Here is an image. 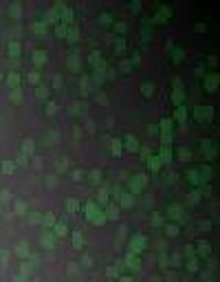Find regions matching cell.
I'll return each mask as SVG.
<instances>
[{"instance_id":"1","label":"cell","mask_w":220,"mask_h":282,"mask_svg":"<svg viewBox=\"0 0 220 282\" xmlns=\"http://www.w3.org/2000/svg\"><path fill=\"white\" fill-rule=\"evenodd\" d=\"M7 82H9V86H15V88H18V84H20V77L15 75V73H11V75L7 77Z\"/></svg>"},{"instance_id":"2","label":"cell","mask_w":220,"mask_h":282,"mask_svg":"<svg viewBox=\"0 0 220 282\" xmlns=\"http://www.w3.org/2000/svg\"><path fill=\"white\" fill-rule=\"evenodd\" d=\"M44 55H46L44 51H35V53H33V60H35V64H42V62H44Z\"/></svg>"},{"instance_id":"3","label":"cell","mask_w":220,"mask_h":282,"mask_svg":"<svg viewBox=\"0 0 220 282\" xmlns=\"http://www.w3.org/2000/svg\"><path fill=\"white\" fill-rule=\"evenodd\" d=\"M9 53H11V55H18V53H20V44L9 42Z\"/></svg>"},{"instance_id":"4","label":"cell","mask_w":220,"mask_h":282,"mask_svg":"<svg viewBox=\"0 0 220 282\" xmlns=\"http://www.w3.org/2000/svg\"><path fill=\"white\" fill-rule=\"evenodd\" d=\"M152 93H154V86H152V84H143V95L145 97H152Z\"/></svg>"},{"instance_id":"5","label":"cell","mask_w":220,"mask_h":282,"mask_svg":"<svg viewBox=\"0 0 220 282\" xmlns=\"http://www.w3.org/2000/svg\"><path fill=\"white\" fill-rule=\"evenodd\" d=\"M9 13L13 16V18H18V16H20V4H11V7H9Z\"/></svg>"},{"instance_id":"6","label":"cell","mask_w":220,"mask_h":282,"mask_svg":"<svg viewBox=\"0 0 220 282\" xmlns=\"http://www.w3.org/2000/svg\"><path fill=\"white\" fill-rule=\"evenodd\" d=\"M55 110H57L55 101H49V104H46V112H49V115H55Z\"/></svg>"},{"instance_id":"7","label":"cell","mask_w":220,"mask_h":282,"mask_svg":"<svg viewBox=\"0 0 220 282\" xmlns=\"http://www.w3.org/2000/svg\"><path fill=\"white\" fill-rule=\"evenodd\" d=\"M42 245H44V247H53L55 242H53V238H51V236H42Z\"/></svg>"},{"instance_id":"8","label":"cell","mask_w":220,"mask_h":282,"mask_svg":"<svg viewBox=\"0 0 220 282\" xmlns=\"http://www.w3.org/2000/svg\"><path fill=\"white\" fill-rule=\"evenodd\" d=\"M42 223H44V225H53V223H55V216H53V214H46V216L42 218Z\"/></svg>"},{"instance_id":"9","label":"cell","mask_w":220,"mask_h":282,"mask_svg":"<svg viewBox=\"0 0 220 282\" xmlns=\"http://www.w3.org/2000/svg\"><path fill=\"white\" fill-rule=\"evenodd\" d=\"M55 234H57V236H64V234H66V225H64V223H60L57 227H55Z\"/></svg>"},{"instance_id":"10","label":"cell","mask_w":220,"mask_h":282,"mask_svg":"<svg viewBox=\"0 0 220 282\" xmlns=\"http://www.w3.org/2000/svg\"><path fill=\"white\" fill-rule=\"evenodd\" d=\"M24 152H26V154H31V152H33V141L31 139L24 141Z\"/></svg>"},{"instance_id":"11","label":"cell","mask_w":220,"mask_h":282,"mask_svg":"<svg viewBox=\"0 0 220 282\" xmlns=\"http://www.w3.org/2000/svg\"><path fill=\"white\" fill-rule=\"evenodd\" d=\"M209 249H211L209 242H200V253H202V256H205V253H209Z\"/></svg>"},{"instance_id":"12","label":"cell","mask_w":220,"mask_h":282,"mask_svg":"<svg viewBox=\"0 0 220 282\" xmlns=\"http://www.w3.org/2000/svg\"><path fill=\"white\" fill-rule=\"evenodd\" d=\"M159 161H161V159H150V168H152V170H159V168H161Z\"/></svg>"},{"instance_id":"13","label":"cell","mask_w":220,"mask_h":282,"mask_svg":"<svg viewBox=\"0 0 220 282\" xmlns=\"http://www.w3.org/2000/svg\"><path fill=\"white\" fill-rule=\"evenodd\" d=\"M2 168H4V172H13V168H15V165H13L11 161H4V165H2Z\"/></svg>"},{"instance_id":"14","label":"cell","mask_w":220,"mask_h":282,"mask_svg":"<svg viewBox=\"0 0 220 282\" xmlns=\"http://www.w3.org/2000/svg\"><path fill=\"white\" fill-rule=\"evenodd\" d=\"M38 80H40V75H38V71H33V73H29V82H33V84H35Z\"/></svg>"},{"instance_id":"15","label":"cell","mask_w":220,"mask_h":282,"mask_svg":"<svg viewBox=\"0 0 220 282\" xmlns=\"http://www.w3.org/2000/svg\"><path fill=\"white\" fill-rule=\"evenodd\" d=\"M216 82H218V77L213 75V77H209V82H205V86H209V88H213V86H216Z\"/></svg>"},{"instance_id":"16","label":"cell","mask_w":220,"mask_h":282,"mask_svg":"<svg viewBox=\"0 0 220 282\" xmlns=\"http://www.w3.org/2000/svg\"><path fill=\"white\" fill-rule=\"evenodd\" d=\"M167 234H170V236H176V234H178V227H176V225H170V227H167Z\"/></svg>"},{"instance_id":"17","label":"cell","mask_w":220,"mask_h":282,"mask_svg":"<svg viewBox=\"0 0 220 282\" xmlns=\"http://www.w3.org/2000/svg\"><path fill=\"white\" fill-rule=\"evenodd\" d=\"M15 251H18V256H26V245L22 242V245H20V247H18Z\"/></svg>"},{"instance_id":"18","label":"cell","mask_w":220,"mask_h":282,"mask_svg":"<svg viewBox=\"0 0 220 282\" xmlns=\"http://www.w3.org/2000/svg\"><path fill=\"white\" fill-rule=\"evenodd\" d=\"M112 143H115V145H112V152L119 154V152H121V143H119V141H112Z\"/></svg>"},{"instance_id":"19","label":"cell","mask_w":220,"mask_h":282,"mask_svg":"<svg viewBox=\"0 0 220 282\" xmlns=\"http://www.w3.org/2000/svg\"><path fill=\"white\" fill-rule=\"evenodd\" d=\"M128 148H130V150H137V143H134V137H128Z\"/></svg>"},{"instance_id":"20","label":"cell","mask_w":220,"mask_h":282,"mask_svg":"<svg viewBox=\"0 0 220 282\" xmlns=\"http://www.w3.org/2000/svg\"><path fill=\"white\" fill-rule=\"evenodd\" d=\"M97 181H99V172L95 170L93 174H90V183H97Z\"/></svg>"},{"instance_id":"21","label":"cell","mask_w":220,"mask_h":282,"mask_svg":"<svg viewBox=\"0 0 220 282\" xmlns=\"http://www.w3.org/2000/svg\"><path fill=\"white\" fill-rule=\"evenodd\" d=\"M15 210H18V212H24L26 205H24V203H15Z\"/></svg>"},{"instance_id":"22","label":"cell","mask_w":220,"mask_h":282,"mask_svg":"<svg viewBox=\"0 0 220 282\" xmlns=\"http://www.w3.org/2000/svg\"><path fill=\"white\" fill-rule=\"evenodd\" d=\"M11 99H13V101H20V93H18V88H15V93H11Z\"/></svg>"},{"instance_id":"23","label":"cell","mask_w":220,"mask_h":282,"mask_svg":"<svg viewBox=\"0 0 220 282\" xmlns=\"http://www.w3.org/2000/svg\"><path fill=\"white\" fill-rule=\"evenodd\" d=\"M68 210H71V212L77 210V203H75V201H68Z\"/></svg>"},{"instance_id":"24","label":"cell","mask_w":220,"mask_h":282,"mask_svg":"<svg viewBox=\"0 0 220 282\" xmlns=\"http://www.w3.org/2000/svg\"><path fill=\"white\" fill-rule=\"evenodd\" d=\"M75 247H82V236L75 234Z\"/></svg>"},{"instance_id":"25","label":"cell","mask_w":220,"mask_h":282,"mask_svg":"<svg viewBox=\"0 0 220 282\" xmlns=\"http://www.w3.org/2000/svg\"><path fill=\"white\" fill-rule=\"evenodd\" d=\"M101 22H104V24H108V22H110V16L104 13V16H101Z\"/></svg>"},{"instance_id":"26","label":"cell","mask_w":220,"mask_h":282,"mask_svg":"<svg viewBox=\"0 0 220 282\" xmlns=\"http://www.w3.org/2000/svg\"><path fill=\"white\" fill-rule=\"evenodd\" d=\"M73 179H75V181H79V179H82V172L75 170V172H73Z\"/></svg>"},{"instance_id":"27","label":"cell","mask_w":220,"mask_h":282,"mask_svg":"<svg viewBox=\"0 0 220 282\" xmlns=\"http://www.w3.org/2000/svg\"><path fill=\"white\" fill-rule=\"evenodd\" d=\"M38 95H40V97H46V88H44V86H42V88H40V91H38Z\"/></svg>"},{"instance_id":"28","label":"cell","mask_w":220,"mask_h":282,"mask_svg":"<svg viewBox=\"0 0 220 282\" xmlns=\"http://www.w3.org/2000/svg\"><path fill=\"white\" fill-rule=\"evenodd\" d=\"M106 196H108L106 192H99V201H101V203H106Z\"/></svg>"},{"instance_id":"29","label":"cell","mask_w":220,"mask_h":282,"mask_svg":"<svg viewBox=\"0 0 220 282\" xmlns=\"http://www.w3.org/2000/svg\"><path fill=\"white\" fill-rule=\"evenodd\" d=\"M66 33V27H57V35H64Z\"/></svg>"},{"instance_id":"30","label":"cell","mask_w":220,"mask_h":282,"mask_svg":"<svg viewBox=\"0 0 220 282\" xmlns=\"http://www.w3.org/2000/svg\"><path fill=\"white\" fill-rule=\"evenodd\" d=\"M110 218H117V207H110Z\"/></svg>"},{"instance_id":"31","label":"cell","mask_w":220,"mask_h":282,"mask_svg":"<svg viewBox=\"0 0 220 282\" xmlns=\"http://www.w3.org/2000/svg\"><path fill=\"white\" fill-rule=\"evenodd\" d=\"M0 80H2V71H0Z\"/></svg>"}]
</instances>
